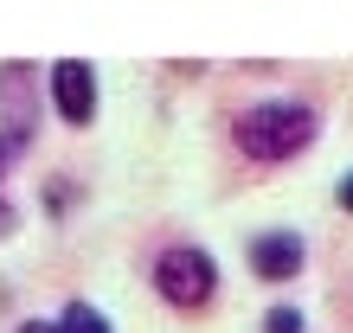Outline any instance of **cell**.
<instances>
[{
  "label": "cell",
  "instance_id": "obj_8",
  "mask_svg": "<svg viewBox=\"0 0 353 333\" xmlns=\"http://www.w3.org/2000/svg\"><path fill=\"white\" fill-rule=\"evenodd\" d=\"M19 148H26V135H13V129L0 135V173H7V166H13V154H19Z\"/></svg>",
  "mask_w": 353,
  "mask_h": 333
},
{
  "label": "cell",
  "instance_id": "obj_3",
  "mask_svg": "<svg viewBox=\"0 0 353 333\" xmlns=\"http://www.w3.org/2000/svg\"><path fill=\"white\" fill-rule=\"evenodd\" d=\"M46 83H52V109L65 122H90L97 116V71L84 65V58H58Z\"/></svg>",
  "mask_w": 353,
  "mask_h": 333
},
{
  "label": "cell",
  "instance_id": "obj_4",
  "mask_svg": "<svg viewBox=\"0 0 353 333\" xmlns=\"http://www.w3.org/2000/svg\"><path fill=\"white\" fill-rule=\"evenodd\" d=\"M302 263H308V244L296 231H263V237H251V269H257L263 282L302 276Z\"/></svg>",
  "mask_w": 353,
  "mask_h": 333
},
{
  "label": "cell",
  "instance_id": "obj_2",
  "mask_svg": "<svg viewBox=\"0 0 353 333\" xmlns=\"http://www.w3.org/2000/svg\"><path fill=\"white\" fill-rule=\"evenodd\" d=\"M154 288L174 308H205V301H212V288H219V263L205 257V250H193V244L161 250V257H154Z\"/></svg>",
  "mask_w": 353,
  "mask_h": 333
},
{
  "label": "cell",
  "instance_id": "obj_1",
  "mask_svg": "<svg viewBox=\"0 0 353 333\" xmlns=\"http://www.w3.org/2000/svg\"><path fill=\"white\" fill-rule=\"evenodd\" d=\"M315 109L296 96H270V103H251L238 122H232V141L251 160H289V154H302L308 141H315Z\"/></svg>",
  "mask_w": 353,
  "mask_h": 333
},
{
  "label": "cell",
  "instance_id": "obj_10",
  "mask_svg": "<svg viewBox=\"0 0 353 333\" xmlns=\"http://www.w3.org/2000/svg\"><path fill=\"white\" fill-rule=\"evenodd\" d=\"M7 231H13V205L0 199V237H7Z\"/></svg>",
  "mask_w": 353,
  "mask_h": 333
},
{
  "label": "cell",
  "instance_id": "obj_5",
  "mask_svg": "<svg viewBox=\"0 0 353 333\" xmlns=\"http://www.w3.org/2000/svg\"><path fill=\"white\" fill-rule=\"evenodd\" d=\"M26 90H32V65H7L0 71V103L13 109V135H32L26 129Z\"/></svg>",
  "mask_w": 353,
  "mask_h": 333
},
{
  "label": "cell",
  "instance_id": "obj_7",
  "mask_svg": "<svg viewBox=\"0 0 353 333\" xmlns=\"http://www.w3.org/2000/svg\"><path fill=\"white\" fill-rule=\"evenodd\" d=\"M263 333H302V308H270Z\"/></svg>",
  "mask_w": 353,
  "mask_h": 333
},
{
  "label": "cell",
  "instance_id": "obj_9",
  "mask_svg": "<svg viewBox=\"0 0 353 333\" xmlns=\"http://www.w3.org/2000/svg\"><path fill=\"white\" fill-rule=\"evenodd\" d=\"M341 212H353V173L341 180Z\"/></svg>",
  "mask_w": 353,
  "mask_h": 333
},
{
  "label": "cell",
  "instance_id": "obj_11",
  "mask_svg": "<svg viewBox=\"0 0 353 333\" xmlns=\"http://www.w3.org/2000/svg\"><path fill=\"white\" fill-rule=\"evenodd\" d=\"M19 333H58V321L46 327V321H26V327H19Z\"/></svg>",
  "mask_w": 353,
  "mask_h": 333
},
{
  "label": "cell",
  "instance_id": "obj_6",
  "mask_svg": "<svg viewBox=\"0 0 353 333\" xmlns=\"http://www.w3.org/2000/svg\"><path fill=\"white\" fill-rule=\"evenodd\" d=\"M58 333H116V327L103 321V314H97L90 301H71L65 314H58Z\"/></svg>",
  "mask_w": 353,
  "mask_h": 333
}]
</instances>
